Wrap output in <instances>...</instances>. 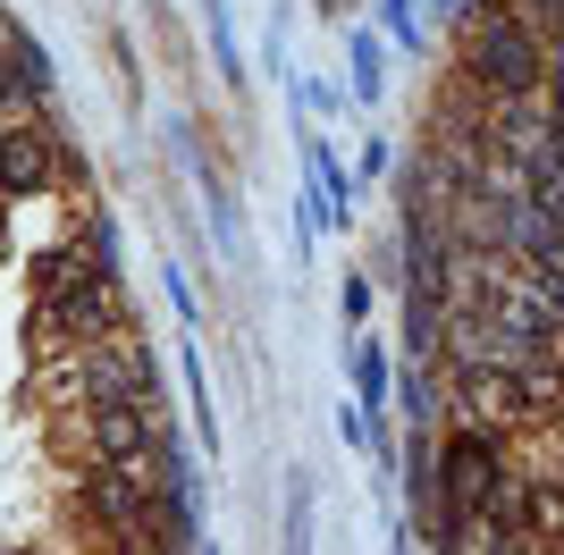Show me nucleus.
Segmentation results:
<instances>
[{"label": "nucleus", "instance_id": "obj_1", "mask_svg": "<svg viewBox=\"0 0 564 555\" xmlns=\"http://www.w3.org/2000/svg\"><path fill=\"white\" fill-rule=\"evenodd\" d=\"M471 43H464V68L497 92V101H522V92H547V43L540 25H522L514 9L497 0H471Z\"/></svg>", "mask_w": 564, "mask_h": 555}, {"label": "nucleus", "instance_id": "obj_2", "mask_svg": "<svg viewBox=\"0 0 564 555\" xmlns=\"http://www.w3.org/2000/svg\"><path fill=\"white\" fill-rule=\"evenodd\" d=\"M43 328L51 337H76V346H94L118 328V278H101L85 261V244L43 261Z\"/></svg>", "mask_w": 564, "mask_h": 555}, {"label": "nucleus", "instance_id": "obj_3", "mask_svg": "<svg viewBox=\"0 0 564 555\" xmlns=\"http://www.w3.org/2000/svg\"><path fill=\"white\" fill-rule=\"evenodd\" d=\"M85 505L110 538L127 547H152V505H161V488L143 480V471H118V463H94V480H85Z\"/></svg>", "mask_w": 564, "mask_h": 555}, {"label": "nucleus", "instance_id": "obj_4", "mask_svg": "<svg viewBox=\"0 0 564 555\" xmlns=\"http://www.w3.org/2000/svg\"><path fill=\"white\" fill-rule=\"evenodd\" d=\"M85 438H94V463L143 471V463H152V438H161V413H152V404H85Z\"/></svg>", "mask_w": 564, "mask_h": 555}, {"label": "nucleus", "instance_id": "obj_5", "mask_svg": "<svg viewBox=\"0 0 564 555\" xmlns=\"http://www.w3.org/2000/svg\"><path fill=\"white\" fill-rule=\"evenodd\" d=\"M51 168H59V135H51L43 118L0 135V194H43Z\"/></svg>", "mask_w": 564, "mask_h": 555}, {"label": "nucleus", "instance_id": "obj_6", "mask_svg": "<svg viewBox=\"0 0 564 555\" xmlns=\"http://www.w3.org/2000/svg\"><path fill=\"white\" fill-rule=\"evenodd\" d=\"M0 51H9V76H18V92L34 101V110H51V92H59V76H51V51L34 43L18 18H0Z\"/></svg>", "mask_w": 564, "mask_h": 555}, {"label": "nucleus", "instance_id": "obj_7", "mask_svg": "<svg viewBox=\"0 0 564 555\" xmlns=\"http://www.w3.org/2000/svg\"><path fill=\"white\" fill-rule=\"evenodd\" d=\"M304 161H312V194H321V203H329V219L346 228V219H354V185H362V177H354V168L337 161L329 143L312 135V127H304Z\"/></svg>", "mask_w": 564, "mask_h": 555}, {"label": "nucleus", "instance_id": "obj_8", "mask_svg": "<svg viewBox=\"0 0 564 555\" xmlns=\"http://www.w3.org/2000/svg\"><path fill=\"white\" fill-rule=\"evenodd\" d=\"M438 353H447V303L404 295V362H438Z\"/></svg>", "mask_w": 564, "mask_h": 555}, {"label": "nucleus", "instance_id": "obj_9", "mask_svg": "<svg viewBox=\"0 0 564 555\" xmlns=\"http://www.w3.org/2000/svg\"><path fill=\"white\" fill-rule=\"evenodd\" d=\"M397 404H404V429H438V421H447L438 370H430V362H404V379H397Z\"/></svg>", "mask_w": 564, "mask_h": 555}, {"label": "nucleus", "instance_id": "obj_10", "mask_svg": "<svg viewBox=\"0 0 564 555\" xmlns=\"http://www.w3.org/2000/svg\"><path fill=\"white\" fill-rule=\"evenodd\" d=\"M354 404H362V413H388V353L379 346H354Z\"/></svg>", "mask_w": 564, "mask_h": 555}, {"label": "nucleus", "instance_id": "obj_11", "mask_svg": "<svg viewBox=\"0 0 564 555\" xmlns=\"http://www.w3.org/2000/svg\"><path fill=\"white\" fill-rule=\"evenodd\" d=\"M354 101H379L388 92V51H379V34H354Z\"/></svg>", "mask_w": 564, "mask_h": 555}, {"label": "nucleus", "instance_id": "obj_12", "mask_svg": "<svg viewBox=\"0 0 564 555\" xmlns=\"http://www.w3.org/2000/svg\"><path fill=\"white\" fill-rule=\"evenodd\" d=\"M76 244H85V261H94L101 278H118V286H127V270H118V219H110V210H94V219H85V236H76Z\"/></svg>", "mask_w": 564, "mask_h": 555}, {"label": "nucleus", "instance_id": "obj_13", "mask_svg": "<svg viewBox=\"0 0 564 555\" xmlns=\"http://www.w3.org/2000/svg\"><path fill=\"white\" fill-rule=\"evenodd\" d=\"M177 370H186V395H194V438H203V446H212V455H219V421H212V379H203V362H194V346H186V362H177Z\"/></svg>", "mask_w": 564, "mask_h": 555}, {"label": "nucleus", "instance_id": "obj_14", "mask_svg": "<svg viewBox=\"0 0 564 555\" xmlns=\"http://www.w3.org/2000/svg\"><path fill=\"white\" fill-rule=\"evenodd\" d=\"M379 25L397 51H422V0H379Z\"/></svg>", "mask_w": 564, "mask_h": 555}, {"label": "nucleus", "instance_id": "obj_15", "mask_svg": "<svg viewBox=\"0 0 564 555\" xmlns=\"http://www.w3.org/2000/svg\"><path fill=\"white\" fill-rule=\"evenodd\" d=\"M286 555H312V488H304V471L286 488Z\"/></svg>", "mask_w": 564, "mask_h": 555}, {"label": "nucleus", "instance_id": "obj_16", "mask_svg": "<svg viewBox=\"0 0 564 555\" xmlns=\"http://www.w3.org/2000/svg\"><path fill=\"white\" fill-rule=\"evenodd\" d=\"M203 18H212V43H219V76L245 85V59H236V25H228V0H203Z\"/></svg>", "mask_w": 564, "mask_h": 555}, {"label": "nucleus", "instance_id": "obj_17", "mask_svg": "<svg viewBox=\"0 0 564 555\" xmlns=\"http://www.w3.org/2000/svg\"><path fill=\"white\" fill-rule=\"evenodd\" d=\"M337 312H346V328H362V312H371V286H362V278H346V295H337Z\"/></svg>", "mask_w": 564, "mask_h": 555}, {"label": "nucleus", "instance_id": "obj_18", "mask_svg": "<svg viewBox=\"0 0 564 555\" xmlns=\"http://www.w3.org/2000/svg\"><path fill=\"white\" fill-rule=\"evenodd\" d=\"M522 25H564V0H514Z\"/></svg>", "mask_w": 564, "mask_h": 555}, {"label": "nucleus", "instance_id": "obj_19", "mask_svg": "<svg viewBox=\"0 0 564 555\" xmlns=\"http://www.w3.org/2000/svg\"><path fill=\"white\" fill-rule=\"evenodd\" d=\"M0 101H18V76H9V51H0Z\"/></svg>", "mask_w": 564, "mask_h": 555}, {"label": "nucleus", "instance_id": "obj_20", "mask_svg": "<svg viewBox=\"0 0 564 555\" xmlns=\"http://www.w3.org/2000/svg\"><path fill=\"white\" fill-rule=\"evenodd\" d=\"M556 228H564V210H556Z\"/></svg>", "mask_w": 564, "mask_h": 555}]
</instances>
